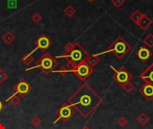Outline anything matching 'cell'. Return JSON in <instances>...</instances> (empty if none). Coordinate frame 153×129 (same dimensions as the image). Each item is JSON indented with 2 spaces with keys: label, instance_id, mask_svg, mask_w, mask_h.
Instances as JSON below:
<instances>
[{
  "label": "cell",
  "instance_id": "cell-22",
  "mask_svg": "<svg viewBox=\"0 0 153 129\" xmlns=\"http://www.w3.org/2000/svg\"><path fill=\"white\" fill-rule=\"evenodd\" d=\"M122 88L126 92H131L134 89V85L131 83V82H127V83H126L125 84H123L122 85Z\"/></svg>",
  "mask_w": 153,
  "mask_h": 129
},
{
  "label": "cell",
  "instance_id": "cell-10",
  "mask_svg": "<svg viewBox=\"0 0 153 129\" xmlns=\"http://www.w3.org/2000/svg\"><path fill=\"white\" fill-rule=\"evenodd\" d=\"M152 55V52L150 50V48L146 46H141L135 52V56L142 61V62H146Z\"/></svg>",
  "mask_w": 153,
  "mask_h": 129
},
{
  "label": "cell",
  "instance_id": "cell-12",
  "mask_svg": "<svg viewBox=\"0 0 153 129\" xmlns=\"http://www.w3.org/2000/svg\"><path fill=\"white\" fill-rule=\"evenodd\" d=\"M139 92L148 101H151L153 99V85L145 84L143 86H142L139 89Z\"/></svg>",
  "mask_w": 153,
  "mask_h": 129
},
{
  "label": "cell",
  "instance_id": "cell-15",
  "mask_svg": "<svg viewBox=\"0 0 153 129\" xmlns=\"http://www.w3.org/2000/svg\"><path fill=\"white\" fill-rule=\"evenodd\" d=\"M136 121L137 123L142 126V127H144L146 126L149 122H150V118L144 113V112H142L140 113V115H138V117L136 118Z\"/></svg>",
  "mask_w": 153,
  "mask_h": 129
},
{
  "label": "cell",
  "instance_id": "cell-24",
  "mask_svg": "<svg viewBox=\"0 0 153 129\" xmlns=\"http://www.w3.org/2000/svg\"><path fill=\"white\" fill-rule=\"evenodd\" d=\"M127 124H128V120H127V119H126L124 116L120 117V118L117 119V125H118L119 127H121V128L126 127Z\"/></svg>",
  "mask_w": 153,
  "mask_h": 129
},
{
  "label": "cell",
  "instance_id": "cell-32",
  "mask_svg": "<svg viewBox=\"0 0 153 129\" xmlns=\"http://www.w3.org/2000/svg\"><path fill=\"white\" fill-rule=\"evenodd\" d=\"M89 2H93V1H95V0H88Z\"/></svg>",
  "mask_w": 153,
  "mask_h": 129
},
{
  "label": "cell",
  "instance_id": "cell-16",
  "mask_svg": "<svg viewBox=\"0 0 153 129\" xmlns=\"http://www.w3.org/2000/svg\"><path fill=\"white\" fill-rule=\"evenodd\" d=\"M2 40L6 44V45H11L14 40H15V36L11 32L7 31L2 36Z\"/></svg>",
  "mask_w": 153,
  "mask_h": 129
},
{
  "label": "cell",
  "instance_id": "cell-2",
  "mask_svg": "<svg viewBox=\"0 0 153 129\" xmlns=\"http://www.w3.org/2000/svg\"><path fill=\"white\" fill-rule=\"evenodd\" d=\"M89 56H90L89 53L78 42H74V48L69 53L63 54L56 57L65 58L67 60V64L65 66L70 70V73H71V69L73 67H74L75 66H77L78 64H80L82 61H86V59Z\"/></svg>",
  "mask_w": 153,
  "mask_h": 129
},
{
  "label": "cell",
  "instance_id": "cell-20",
  "mask_svg": "<svg viewBox=\"0 0 153 129\" xmlns=\"http://www.w3.org/2000/svg\"><path fill=\"white\" fill-rule=\"evenodd\" d=\"M64 13H65L68 17H72L73 15H74V14H75V13H76V9H75L73 5L69 4V5H67V6L65 8Z\"/></svg>",
  "mask_w": 153,
  "mask_h": 129
},
{
  "label": "cell",
  "instance_id": "cell-27",
  "mask_svg": "<svg viewBox=\"0 0 153 129\" xmlns=\"http://www.w3.org/2000/svg\"><path fill=\"white\" fill-rule=\"evenodd\" d=\"M74 43H72V42H68L65 47V53L64 54H67L69 53L73 48H74Z\"/></svg>",
  "mask_w": 153,
  "mask_h": 129
},
{
  "label": "cell",
  "instance_id": "cell-11",
  "mask_svg": "<svg viewBox=\"0 0 153 129\" xmlns=\"http://www.w3.org/2000/svg\"><path fill=\"white\" fill-rule=\"evenodd\" d=\"M140 78L145 84L153 85V62L140 75Z\"/></svg>",
  "mask_w": 153,
  "mask_h": 129
},
{
  "label": "cell",
  "instance_id": "cell-5",
  "mask_svg": "<svg viewBox=\"0 0 153 129\" xmlns=\"http://www.w3.org/2000/svg\"><path fill=\"white\" fill-rule=\"evenodd\" d=\"M93 67H91L86 61L81 62L71 69V73L75 74L76 76L82 82H84L93 73Z\"/></svg>",
  "mask_w": 153,
  "mask_h": 129
},
{
  "label": "cell",
  "instance_id": "cell-4",
  "mask_svg": "<svg viewBox=\"0 0 153 129\" xmlns=\"http://www.w3.org/2000/svg\"><path fill=\"white\" fill-rule=\"evenodd\" d=\"M132 49L131 46L129 45V43L124 40L121 36H118L108 47V49L106 51V52H103V53H100L99 54L101 55V54H105V53H108V52H111L113 53L116 57L119 60H121L127 53L130 52V50Z\"/></svg>",
  "mask_w": 153,
  "mask_h": 129
},
{
  "label": "cell",
  "instance_id": "cell-17",
  "mask_svg": "<svg viewBox=\"0 0 153 129\" xmlns=\"http://www.w3.org/2000/svg\"><path fill=\"white\" fill-rule=\"evenodd\" d=\"M143 13L141 11L135 10V11L130 15V19H131L135 24L138 25V23H139V22L141 21V19L143 18Z\"/></svg>",
  "mask_w": 153,
  "mask_h": 129
},
{
  "label": "cell",
  "instance_id": "cell-21",
  "mask_svg": "<svg viewBox=\"0 0 153 129\" xmlns=\"http://www.w3.org/2000/svg\"><path fill=\"white\" fill-rule=\"evenodd\" d=\"M5 101L10 102L13 106H17L20 102V97H18L17 95H12L8 99H6Z\"/></svg>",
  "mask_w": 153,
  "mask_h": 129
},
{
  "label": "cell",
  "instance_id": "cell-31",
  "mask_svg": "<svg viewBox=\"0 0 153 129\" xmlns=\"http://www.w3.org/2000/svg\"><path fill=\"white\" fill-rule=\"evenodd\" d=\"M81 129H91L89 127H87V126H84V127H82Z\"/></svg>",
  "mask_w": 153,
  "mask_h": 129
},
{
  "label": "cell",
  "instance_id": "cell-30",
  "mask_svg": "<svg viewBox=\"0 0 153 129\" xmlns=\"http://www.w3.org/2000/svg\"><path fill=\"white\" fill-rule=\"evenodd\" d=\"M0 129H5L4 125V124H2V123H0Z\"/></svg>",
  "mask_w": 153,
  "mask_h": 129
},
{
  "label": "cell",
  "instance_id": "cell-1",
  "mask_svg": "<svg viewBox=\"0 0 153 129\" xmlns=\"http://www.w3.org/2000/svg\"><path fill=\"white\" fill-rule=\"evenodd\" d=\"M84 119L89 118L102 103V98L87 84H83L67 101Z\"/></svg>",
  "mask_w": 153,
  "mask_h": 129
},
{
  "label": "cell",
  "instance_id": "cell-8",
  "mask_svg": "<svg viewBox=\"0 0 153 129\" xmlns=\"http://www.w3.org/2000/svg\"><path fill=\"white\" fill-rule=\"evenodd\" d=\"M32 87L31 85L23 78H22L14 86H13V90H14V93L13 95H19L20 97L23 98L25 97L30 91H31Z\"/></svg>",
  "mask_w": 153,
  "mask_h": 129
},
{
  "label": "cell",
  "instance_id": "cell-9",
  "mask_svg": "<svg viewBox=\"0 0 153 129\" xmlns=\"http://www.w3.org/2000/svg\"><path fill=\"white\" fill-rule=\"evenodd\" d=\"M52 45V40L45 34H41L35 41V46L36 48L31 51V53H33L34 51L38 50V49H41L42 51H46L50 46Z\"/></svg>",
  "mask_w": 153,
  "mask_h": 129
},
{
  "label": "cell",
  "instance_id": "cell-3",
  "mask_svg": "<svg viewBox=\"0 0 153 129\" xmlns=\"http://www.w3.org/2000/svg\"><path fill=\"white\" fill-rule=\"evenodd\" d=\"M58 66L57 61L48 52H44L43 55L39 57V59L36 62L35 66L32 67H29L26 69V71L32 70L35 68H39L44 75H48L55 71L56 67Z\"/></svg>",
  "mask_w": 153,
  "mask_h": 129
},
{
  "label": "cell",
  "instance_id": "cell-26",
  "mask_svg": "<svg viewBox=\"0 0 153 129\" xmlns=\"http://www.w3.org/2000/svg\"><path fill=\"white\" fill-rule=\"evenodd\" d=\"M41 19H42V17H41V15H40L39 13H35L31 16V20H32L35 23L39 22L41 21Z\"/></svg>",
  "mask_w": 153,
  "mask_h": 129
},
{
  "label": "cell",
  "instance_id": "cell-7",
  "mask_svg": "<svg viewBox=\"0 0 153 129\" xmlns=\"http://www.w3.org/2000/svg\"><path fill=\"white\" fill-rule=\"evenodd\" d=\"M113 70H114V75H113V79L116 81V83L117 84H118L120 86H122L123 84H125L126 83H127V82H130L131 81V79L133 78V76H132V75L130 74V72L127 70V69H126L125 67H120L118 70L117 69H116L115 67H113V66H110Z\"/></svg>",
  "mask_w": 153,
  "mask_h": 129
},
{
  "label": "cell",
  "instance_id": "cell-19",
  "mask_svg": "<svg viewBox=\"0 0 153 129\" xmlns=\"http://www.w3.org/2000/svg\"><path fill=\"white\" fill-rule=\"evenodd\" d=\"M143 43L146 45V47H148L149 48H153V34L152 33H149L144 39H143Z\"/></svg>",
  "mask_w": 153,
  "mask_h": 129
},
{
  "label": "cell",
  "instance_id": "cell-6",
  "mask_svg": "<svg viewBox=\"0 0 153 129\" xmlns=\"http://www.w3.org/2000/svg\"><path fill=\"white\" fill-rule=\"evenodd\" d=\"M74 113H75V111H74V108L70 104L64 103L56 111V114L57 115V119L55 120L54 124L57 123L59 120H63L64 122H67L72 117H74Z\"/></svg>",
  "mask_w": 153,
  "mask_h": 129
},
{
  "label": "cell",
  "instance_id": "cell-28",
  "mask_svg": "<svg viewBox=\"0 0 153 129\" xmlns=\"http://www.w3.org/2000/svg\"><path fill=\"white\" fill-rule=\"evenodd\" d=\"M111 2H112V4H113L116 7L119 8V7H121V6L123 5V4L125 3V0H112Z\"/></svg>",
  "mask_w": 153,
  "mask_h": 129
},
{
  "label": "cell",
  "instance_id": "cell-18",
  "mask_svg": "<svg viewBox=\"0 0 153 129\" xmlns=\"http://www.w3.org/2000/svg\"><path fill=\"white\" fill-rule=\"evenodd\" d=\"M21 60H22L25 65L30 66V65L33 62L34 57H33V56H32V53H31V52H30V53H26V54H25V55L21 58Z\"/></svg>",
  "mask_w": 153,
  "mask_h": 129
},
{
  "label": "cell",
  "instance_id": "cell-29",
  "mask_svg": "<svg viewBox=\"0 0 153 129\" xmlns=\"http://www.w3.org/2000/svg\"><path fill=\"white\" fill-rule=\"evenodd\" d=\"M3 109H4V104H3V103L1 102V101H0V111H1Z\"/></svg>",
  "mask_w": 153,
  "mask_h": 129
},
{
  "label": "cell",
  "instance_id": "cell-25",
  "mask_svg": "<svg viewBox=\"0 0 153 129\" xmlns=\"http://www.w3.org/2000/svg\"><path fill=\"white\" fill-rule=\"evenodd\" d=\"M7 77H8L7 74H6L3 69L0 68V84H3V83L7 79Z\"/></svg>",
  "mask_w": 153,
  "mask_h": 129
},
{
  "label": "cell",
  "instance_id": "cell-13",
  "mask_svg": "<svg viewBox=\"0 0 153 129\" xmlns=\"http://www.w3.org/2000/svg\"><path fill=\"white\" fill-rule=\"evenodd\" d=\"M152 23V19H151L149 16H147V14H144V13H143V18L141 19V21H140L139 23H138V26H139L143 31H145L147 28H149V27L151 26Z\"/></svg>",
  "mask_w": 153,
  "mask_h": 129
},
{
  "label": "cell",
  "instance_id": "cell-23",
  "mask_svg": "<svg viewBox=\"0 0 153 129\" xmlns=\"http://www.w3.org/2000/svg\"><path fill=\"white\" fill-rule=\"evenodd\" d=\"M30 123H31V125H32L34 128H38V127L41 124V119H40L38 116H35V117H33V118L31 119Z\"/></svg>",
  "mask_w": 153,
  "mask_h": 129
},
{
  "label": "cell",
  "instance_id": "cell-14",
  "mask_svg": "<svg viewBox=\"0 0 153 129\" xmlns=\"http://www.w3.org/2000/svg\"><path fill=\"white\" fill-rule=\"evenodd\" d=\"M86 62H87L91 67H94V66H96L100 62V57L99 54H92V55H90V56L87 57Z\"/></svg>",
  "mask_w": 153,
  "mask_h": 129
}]
</instances>
